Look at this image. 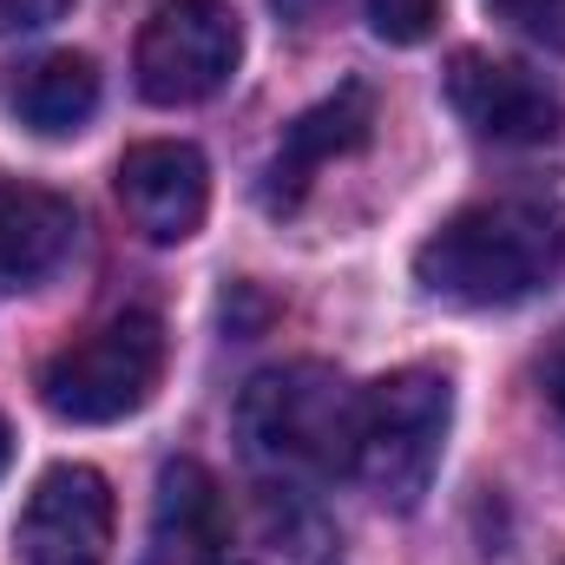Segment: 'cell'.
Here are the masks:
<instances>
[{
  "mask_svg": "<svg viewBox=\"0 0 565 565\" xmlns=\"http://www.w3.org/2000/svg\"><path fill=\"white\" fill-rule=\"evenodd\" d=\"M565 264V191L533 184L454 211L422 250L415 282L454 309H507L559 277Z\"/></svg>",
  "mask_w": 565,
  "mask_h": 565,
  "instance_id": "6da1fadb",
  "label": "cell"
},
{
  "mask_svg": "<svg viewBox=\"0 0 565 565\" xmlns=\"http://www.w3.org/2000/svg\"><path fill=\"white\" fill-rule=\"evenodd\" d=\"M362 395L329 362H277L244 382L237 440L270 473H342L355 467Z\"/></svg>",
  "mask_w": 565,
  "mask_h": 565,
  "instance_id": "7a4b0ae2",
  "label": "cell"
},
{
  "mask_svg": "<svg viewBox=\"0 0 565 565\" xmlns=\"http://www.w3.org/2000/svg\"><path fill=\"white\" fill-rule=\"evenodd\" d=\"M454 427V382L440 369H395L375 388H362V427H355V473L362 487L395 507L415 513L440 473V447Z\"/></svg>",
  "mask_w": 565,
  "mask_h": 565,
  "instance_id": "3957f363",
  "label": "cell"
},
{
  "mask_svg": "<svg viewBox=\"0 0 565 565\" xmlns=\"http://www.w3.org/2000/svg\"><path fill=\"white\" fill-rule=\"evenodd\" d=\"M164 382V329L158 316L126 309L86 335H73L46 369H40V402L53 422L73 427H113L139 415Z\"/></svg>",
  "mask_w": 565,
  "mask_h": 565,
  "instance_id": "277c9868",
  "label": "cell"
},
{
  "mask_svg": "<svg viewBox=\"0 0 565 565\" xmlns=\"http://www.w3.org/2000/svg\"><path fill=\"white\" fill-rule=\"evenodd\" d=\"M244 60V20L231 0H164L139 33L132 73L151 106H198L224 93Z\"/></svg>",
  "mask_w": 565,
  "mask_h": 565,
  "instance_id": "5b68a950",
  "label": "cell"
},
{
  "mask_svg": "<svg viewBox=\"0 0 565 565\" xmlns=\"http://www.w3.org/2000/svg\"><path fill=\"white\" fill-rule=\"evenodd\" d=\"M20 565H106L113 553V487L99 467L60 460L33 480L20 526H13Z\"/></svg>",
  "mask_w": 565,
  "mask_h": 565,
  "instance_id": "8992f818",
  "label": "cell"
},
{
  "mask_svg": "<svg viewBox=\"0 0 565 565\" xmlns=\"http://www.w3.org/2000/svg\"><path fill=\"white\" fill-rule=\"evenodd\" d=\"M447 106L454 119L487 145H546L565 126V99L533 66L493 60V53H454L447 66Z\"/></svg>",
  "mask_w": 565,
  "mask_h": 565,
  "instance_id": "52a82bcc",
  "label": "cell"
},
{
  "mask_svg": "<svg viewBox=\"0 0 565 565\" xmlns=\"http://www.w3.org/2000/svg\"><path fill=\"white\" fill-rule=\"evenodd\" d=\"M119 211L145 244H184L198 237L211 211V164L184 139H145L119 158Z\"/></svg>",
  "mask_w": 565,
  "mask_h": 565,
  "instance_id": "ba28073f",
  "label": "cell"
},
{
  "mask_svg": "<svg viewBox=\"0 0 565 565\" xmlns=\"http://www.w3.org/2000/svg\"><path fill=\"white\" fill-rule=\"evenodd\" d=\"M139 565H231V507L204 460H164Z\"/></svg>",
  "mask_w": 565,
  "mask_h": 565,
  "instance_id": "9c48e42d",
  "label": "cell"
},
{
  "mask_svg": "<svg viewBox=\"0 0 565 565\" xmlns=\"http://www.w3.org/2000/svg\"><path fill=\"white\" fill-rule=\"evenodd\" d=\"M369 132H375V93H369L362 79L335 86L322 106H309V113L282 132L277 158L264 164V204H270V211H296V204H302V191L322 178V164H329V158L362 151Z\"/></svg>",
  "mask_w": 565,
  "mask_h": 565,
  "instance_id": "30bf717a",
  "label": "cell"
},
{
  "mask_svg": "<svg viewBox=\"0 0 565 565\" xmlns=\"http://www.w3.org/2000/svg\"><path fill=\"white\" fill-rule=\"evenodd\" d=\"M342 559V533L322 513V500H309L302 487H257L250 507L231 526V565H335Z\"/></svg>",
  "mask_w": 565,
  "mask_h": 565,
  "instance_id": "8fae6325",
  "label": "cell"
},
{
  "mask_svg": "<svg viewBox=\"0 0 565 565\" xmlns=\"http://www.w3.org/2000/svg\"><path fill=\"white\" fill-rule=\"evenodd\" d=\"M79 244V211L40 184H0V282L33 289L46 282Z\"/></svg>",
  "mask_w": 565,
  "mask_h": 565,
  "instance_id": "7c38bea8",
  "label": "cell"
},
{
  "mask_svg": "<svg viewBox=\"0 0 565 565\" xmlns=\"http://www.w3.org/2000/svg\"><path fill=\"white\" fill-rule=\"evenodd\" d=\"M7 106L26 132L40 139H73L99 113V66L86 53H40L33 66L13 73Z\"/></svg>",
  "mask_w": 565,
  "mask_h": 565,
  "instance_id": "4fadbf2b",
  "label": "cell"
},
{
  "mask_svg": "<svg viewBox=\"0 0 565 565\" xmlns=\"http://www.w3.org/2000/svg\"><path fill=\"white\" fill-rule=\"evenodd\" d=\"M440 20V0H369V26L388 46H422Z\"/></svg>",
  "mask_w": 565,
  "mask_h": 565,
  "instance_id": "5bb4252c",
  "label": "cell"
},
{
  "mask_svg": "<svg viewBox=\"0 0 565 565\" xmlns=\"http://www.w3.org/2000/svg\"><path fill=\"white\" fill-rule=\"evenodd\" d=\"M487 13L507 20L513 33H526V40L565 53V0H487Z\"/></svg>",
  "mask_w": 565,
  "mask_h": 565,
  "instance_id": "9a60e30c",
  "label": "cell"
},
{
  "mask_svg": "<svg viewBox=\"0 0 565 565\" xmlns=\"http://www.w3.org/2000/svg\"><path fill=\"white\" fill-rule=\"evenodd\" d=\"M73 0H0V33H40L66 13Z\"/></svg>",
  "mask_w": 565,
  "mask_h": 565,
  "instance_id": "2e32d148",
  "label": "cell"
},
{
  "mask_svg": "<svg viewBox=\"0 0 565 565\" xmlns=\"http://www.w3.org/2000/svg\"><path fill=\"white\" fill-rule=\"evenodd\" d=\"M540 388H546V402L565 415V329L546 342V355H540Z\"/></svg>",
  "mask_w": 565,
  "mask_h": 565,
  "instance_id": "e0dca14e",
  "label": "cell"
},
{
  "mask_svg": "<svg viewBox=\"0 0 565 565\" xmlns=\"http://www.w3.org/2000/svg\"><path fill=\"white\" fill-rule=\"evenodd\" d=\"M270 7H277L282 20H316V13H322L329 0H270Z\"/></svg>",
  "mask_w": 565,
  "mask_h": 565,
  "instance_id": "ac0fdd59",
  "label": "cell"
},
{
  "mask_svg": "<svg viewBox=\"0 0 565 565\" xmlns=\"http://www.w3.org/2000/svg\"><path fill=\"white\" fill-rule=\"evenodd\" d=\"M7 460H13V434H7V422H0V473H7Z\"/></svg>",
  "mask_w": 565,
  "mask_h": 565,
  "instance_id": "d6986e66",
  "label": "cell"
}]
</instances>
